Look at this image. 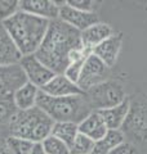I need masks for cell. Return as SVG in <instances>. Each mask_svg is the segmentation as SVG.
Listing matches in <instances>:
<instances>
[{"mask_svg": "<svg viewBox=\"0 0 147 154\" xmlns=\"http://www.w3.org/2000/svg\"><path fill=\"white\" fill-rule=\"evenodd\" d=\"M129 109H130V99L128 98L119 105H116V107L97 110V112L103 118L109 130H121V127L125 123L126 117H128Z\"/></svg>", "mask_w": 147, "mask_h": 154, "instance_id": "obj_16", "label": "cell"}, {"mask_svg": "<svg viewBox=\"0 0 147 154\" xmlns=\"http://www.w3.org/2000/svg\"><path fill=\"white\" fill-rule=\"evenodd\" d=\"M26 82L27 79L19 63L0 67V95H13Z\"/></svg>", "mask_w": 147, "mask_h": 154, "instance_id": "obj_10", "label": "cell"}, {"mask_svg": "<svg viewBox=\"0 0 147 154\" xmlns=\"http://www.w3.org/2000/svg\"><path fill=\"white\" fill-rule=\"evenodd\" d=\"M114 30L109 23H102L98 22L96 25L88 27L87 30L81 32V44L83 48L89 53L97 48L100 44H102L105 40H107L110 36L114 35Z\"/></svg>", "mask_w": 147, "mask_h": 154, "instance_id": "obj_14", "label": "cell"}, {"mask_svg": "<svg viewBox=\"0 0 147 154\" xmlns=\"http://www.w3.org/2000/svg\"><path fill=\"white\" fill-rule=\"evenodd\" d=\"M90 54L83 48L81 32L60 18L51 21L40 48L35 55L56 75H63L74 59Z\"/></svg>", "mask_w": 147, "mask_h": 154, "instance_id": "obj_1", "label": "cell"}, {"mask_svg": "<svg viewBox=\"0 0 147 154\" xmlns=\"http://www.w3.org/2000/svg\"><path fill=\"white\" fill-rule=\"evenodd\" d=\"M19 11L48 21H54L60 17V5L52 0H22L19 2Z\"/></svg>", "mask_w": 147, "mask_h": 154, "instance_id": "obj_11", "label": "cell"}, {"mask_svg": "<svg viewBox=\"0 0 147 154\" xmlns=\"http://www.w3.org/2000/svg\"><path fill=\"white\" fill-rule=\"evenodd\" d=\"M36 107L45 112L54 122H71L79 125L93 112L85 94L54 98L39 93Z\"/></svg>", "mask_w": 147, "mask_h": 154, "instance_id": "obj_3", "label": "cell"}, {"mask_svg": "<svg viewBox=\"0 0 147 154\" xmlns=\"http://www.w3.org/2000/svg\"><path fill=\"white\" fill-rule=\"evenodd\" d=\"M125 141V136L121 130H109L103 137L94 143L92 154H110Z\"/></svg>", "mask_w": 147, "mask_h": 154, "instance_id": "obj_19", "label": "cell"}, {"mask_svg": "<svg viewBox=\"0 0 147 154\" xmlns=\"http://www.w3.org/2000/svg\"><path fill=\"white\" fill-rule=\"evenodd\" d=\"M51 21L36 17L34 14L18 11L14 16L2 22V25L12 37L22 57L32 55L40 48L47 35Z\"/></svg>", "mask_w": 147, "mask_h": 154, "instance_id": "obj_2", "label": "cell"}, {"mask_svg": "<svg viewBox=\"0 0 147 154\" xmlns=\"http://www.w3.org/2000/svg\"><path fill=\"white\" fill-rule=\"evenodd\" d=\"M39 93H40V89H38L30 82H26L23 86H21L13 94L14 103H16L18 110H26L36 107Z\"/></svg>", "mask_w": 147, "mask_h": 154, "instance_id": "obj_18", "label": "cell"}, {"mask_svg": "<svg viewBox=\"0 0 147 154\" xmlns=\"http://www.w3.org/2000/svg\"><path fill=\"white\" fill-rule=\"evenodd\" d=\"M94 149V141L79 134L70 148V154H92Z\"/></svg>", "mask_w": 147, "mask_h": 154, "instance_id": "obj_24", "label": "cell"}, {"mask_svg": "<svg viewBox=\"0 0 147 154\" xmlns=\"http://www.w3.org/2000/svg\"><path fill=\"white\" fill-rule=\"evenodd\" d=\"M110 154H141V152L134 144L125 141L120 146H117L115 150H112Z\"/></svg>", "mask_w": 147, "mask_h": 154, "instance_id": "obj_28", "label": "cell"}, {"mask_svg": "<svg viewBox=\"0 0 147 154\" xmlns=\"http://www.w3.org/2000/svg\"><path fill=\"white\" fill-rule=\"evenodd\" d=\"M53 125L54 121L45 112L34 107L18 110L8 125V132L9 136L26 139L31 143H41L52 134Z\"/></svg>", "mask_w": 147, "mask_h": 154, "instance_id": "obj_4", "label": "cell"}, {"mask_svg": "<svg viewBox=\"0 0 147 154\" xmlns=\"http://www.w3.org/2000/svg\"><path fill=\"white\" fill-rule=\"evenodd\" d=\"M121 45H122V35L121 33H114L102 44L94 48L92 50V54L100 58L109 68H112L117 60V57H119V53L121 50Z\"/></svg>", "mask_w": 147, "mask_h": 154, "instance_id": "obj_13", "label": "cell"}, {"mask_svg": "<svg viewBox=\"0 0 147 154\" xmlns=\"http://www.w3.org/2000/svg\"><path fill=\"white\" fill-rule=\"evenodd\" d=\"M21 59L22 54L0 22V67L18 64Z\"/></svg>", "mask_w": 147, "mask_h": 154, "instance_id": "obj_17", "label": "cell"}, {"mask_svg": "<svg viewBox=\"0 0 147 154\" xmlns=\"http://www.w3.org/2000/svg\"><path fill=\"white\" fill-rule=\"evenodd\" d=\"M110 75V68L107 67L100 58L94 54L88 55L85 59V63L83 66L80 77L77 80V86L83 93H87L90 89L96 88L97 85L107 81V77Z\"/></svg>", "mask_w": 147, "mask_h": 154, "instance_id": "obj_7", "label": "cell"}, {"mask_svg": "<svg viewBox=\"0 0 147 154\" xmlns=\"http://www.w3.org/2000/svg\"><path fill=\"white\" fill-rule=\"evenodd\" d=\"M51 135L60 139L68 148H71L75 139L79 135V126L71 122H54Z\"/></svg>", "mask_w": 147, "mask_h": 154, "instance_id": "obj_20", "label": "cell"}, {"mask_svg": "<svg viewBox=\"0 0 147 154\" xmlns=\"http://www.w3.org/2000/svg\"><path fill=\"white\" fill-rule=\"evenodd\" d=\"M19 11V2L17 0H0V22L11 18Z\"/></svg>", "mask_w": 147, "mask_h": 154, "instance_id": "obj_26", "label": "cell"}, {"mask_svg": "<svg viewBox=\"0 0 147 154\" xmlns=\"http://www.w3.org/2000/svg\"><path fill=\"white\" fill-rule=\"evenodd\" d=\"M40 91L49 96H54V98L84 94L79 89V86L75 82H72L70 79H67L65 75H56L44 88L40 89Z\"/></svg>", "mask_w": 147, "mask_h": 154, "instance_id": "obj_12", "label": "cell"}, {"mask_svg": "<svg viewBox=\"0 0 147 154\" xmlns=\"http://www.w3.org/2000/svg\"><path fill=\"white\" fill-rule=\"evenodd\" d=\"M18 112L13 95H0V125H9Z\"/></svg>", "mask_w": 147, "mask_h": 154, "instance_id": "obj_21", "label": "cell"}, {"mask_svg": "<svg viewBox=\"0 0 147 154\" xmlns=\"http://www.w3.org/2000/svg\"><path fill=\"white\" fill-rule=\"evenodd\" d=\"M58 18L80 32L100 22L98 16L94 12L88 13V12L77 11V9H74L70 5H67L66 3L60 5V17Z\"/></svg>", "mask_w": 147, "mask_h": 154, "instance_id": "obj_9", "label": "cell"}, {"mask_svg": "<svg viewBox=\"0 0 147 154\" xmlns=\"http://www.w3.org/2000/svg\"><path fill=\"white\" fill-rule=\"evenodd\" d=\"M66 4L74 9L88 13L94 12V5H96V3L92 2V0H68V2H66Z\"/></svg>", "mask_w": 147, "mask_h": 154, "instance_id": "obj_27", "label": "cell"}, {"mask_svg": "<svg viewBox=\"0 0 147 154\" xmlns=\"http://www.w3.org/2000/svg\"><path fill=\"white\" fill-rule=\"evenodd\" d=\"M28 154H47V153H45V150H44L41 143H34V145H32L31 150Z\"/></svg>", "mask_w": 147, "mask_h": 154, "instance_id": "obj_29", "label": "cell"}, {"mask_svg": "<svg viewBox=\"0 0 147 154\" xmlns=\"http://www.w3.org/2000/svg\"><path fill=\"white\" fill-rule=\"evenodd\" d=\"M19 66L22 67V69L24 72L27 82L36 86L38 89L44 88L56 76L54 72L49 69L47 66H44L34 54L22 57Z\"/></svg>", "mask_w": 147, "mask_h": 154, "instance_id": "obj_8", "label": "cell"}, {"mask_svg": "<svg viewBox=\"0 0 147 154\" xmlns=\"http://www.w3.org/2000/svg\"><path fill=\"white\" fill-rule=\"evenodd\" d=\"M77 126H79V134L89 137L94 143L103 137L106 132L109 131L103 118L101 117V114L97 110H93L84 121H81Z\"/></svg>", "mask_w": 147, "mask_h": 154, "instance_id": "obj_15", "label": "cell"}, {"mask_svg": "<svg viewBox=\"0 0 147 154\" xmlns=\"http://www.w3.org/2000/svg\"><path fill=\"white\" fill-rule=\"evenodd\" d=\"M41 144L47 154H70V148L53 135H49L47 139H44Z\"/></svg>", "mask_w": 147, "mask_h": 154, "instance_id": "obj_23", "label": "cell"}, {"mask_svg": "<svg viewBox=\"0 0 147 154\" xmlns=\"http://www.w3.org/2000/svg\"><path fill=\"white\" fill-rule=\"evenodd\" d=\"M88 55H89V54L83 55V57H80V58H77V59H74L71 63L68 64L67 68H66V71H65V73H63V75H65L67 79H70L72 82L77 84V80H79V77H80L83 66H84L85 59L88 58Z\"/></svg>", "mask_w": 147, "mask_h": 154, "instance_id": "obj_25", "label": "cell"}, {"mask_svg": "<svg viewBox=\"0 0 147 154\" xmlns=\"http://www.w3.org/2000/svg\"><path fill=\"white\" fill-rule=\"evenodd\" d=\"M5 141L11 154H28L34 145V143L26 140V139L14 137V136H9V135L5 137Z\"/></svg>", "mask_w": 147, "mask_h": 154, "instance_id": "obj_22", "label": "cell"}, {"mask_svg": "<svg viewBox=\"0 0 147 154\" xmlns=\"http://www.w3.org/2000/svg\"><path fill=\"white\" fill-rule=\"evenodd\" d=\"M0 154H11L8 150L5 137H2V136H0Z\"/></svg>", "mask_w": 147, "mask_h": 154, "instance_id": "obj_30", "label": "cell"}, {"mask_svg": "<svg viewBox=\"0 0 147 154\" xmlns=\"http://www.w3.org/2000/svg\"><path fill=\"white\" fill-rule=\"evenodd\" d=\"M88 102L92 105L93 110H102L112 108L122 103L126 96V91L119 81L107 80L105 82L97 85L85 93Z\"/></svg>", "mask_w": 147, "mask_h": 154, "instance_id": "obj_6", "label": "cell"}, {"mask_svg": "<svg viewBox=\"0 0 147 154\" xmlns=\"http://www.w3.org/2000/svg\"><path fill=\"white\" fill-rule=\"evenodd\" d=\"M121 131L129 143L147 144V96L137 99L136 102L130 100V109L125 119Z\"/></svg>", "mask_w": 147, "mask_h": 154, "instance_id": "obj_5", "label": "cell"}]
</instances>
